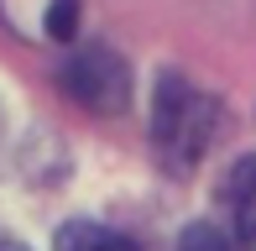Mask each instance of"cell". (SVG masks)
Here are the masks:
<instances>
[{"instance_id":"obj_4","label":"cell","mask_w":256,"mask_h":251,"mask_svg":"<svg viewBox=\"0 0 256 251\" xmlns=\"http://www.w3.org/2000/svg\"><path fill=\"white\" fill-rule=\"evenodd\" d=\"M52 251H136V241L120 236L115 225H100V220H68L58 230Z\"/></svg>"},{"instance_id":"obj_1","label":"cell","mask_w":256,"mask_h":251,"mask_svg":"<svg viewBox=\"0 0 256 251\" xmlns=\"http://www.w3.org/2000/svg\"><path fill=\"white\" fill-rule=\"evenodd\" d=\"M225 136V105L204 84L183 74H162L152 94V152L162 173L183 178L209 157V146Z\"/></svg>"},{"instance_id":"obj_5","label":"cell","mask_w":256,"mask_h":251,"mask_svg":"<svg viewBox=\"0 0 256 251\" xmlns=\"http://www.w3.org/2000/svg\"><path fill=\"white\" fill-rule=\"evenodd\" d=\"M178 251H230V241H225V230H220V225L194 220L188 230L178 236Z\"/></svg>"},{"instance_id":"obj_3","label":"cell","mask_w":256,"mask_h":251,"mask_svg":"<svg viewBox=\"0 0 256 251\" xmlns=\"http://www.w3.org/2000/svg\"><path fill=\"white\" fill-rule=\"evenodd\" d=\"M220 204H225V220L236 230V241L246 251H256V157H240L220 178Z\"/></svg>"},{"instance_id":"obj_7","label":"cell","mask_w":256,"mask_h":251,"mask_svg":"<svg viewBox=\"0 0 256 251\" xmlns=\"http://www.w3.org/2000/svg\"><path fill=\"white\" fill-rule=\"evenodd\" d=\"M0 251H26V246H21V241H0Z\"/></svg>"},{"instance_id":"obj_2","label":"cell","mask_w":256,"mask_h":251,"mask_svg":"<svg viewBox=\"0 0 256 251\" xmlns=\"http://www.w3.org/2000/svg\"><path fill=\"white\" fill-rule=\"evenodd\" d=\"M58 89L94 116H120L131 105V63L104 42H89L58 63Z\"/></svg>"},{"instance_id":"obj_6","label":"cell","mask_w":256,"mask_h":251,"mask_svg":"<svg viewBox=\"0 0 256 251\" xmlns=\"http://www.w3.org/2000/svg\"><path fill=\"white\" fill-rule=\"evenodd\" d=\"M74 26H78V0H58L48 10V37L52 42H74Z\"/></svg>"}]
</instances>
